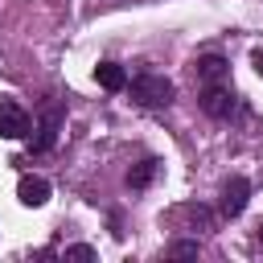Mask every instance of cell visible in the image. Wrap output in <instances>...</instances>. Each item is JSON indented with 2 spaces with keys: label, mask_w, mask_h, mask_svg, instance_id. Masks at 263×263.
I'll return each mask as SVG.
<instances>
[{
  "label": "cell",
  "mask_w": 263,
  "mask_h": 263,
  "mask_svg": "<svg viewBox=\"0 0 263 263\" xmlns=\"http://www.w3.org/2000/svg\"><path fill=\"white\" fill-rule=\"evenodd\" d=\"M127 95H132V103H140V107H168L177 90H173V82H168L164 74L144 70V74H136V78L127 82Z\"/></svg>",
  "instance_id": "obj_1"
},
{
  "label": "cell",
  "mask_w": 263,
  "mask_h": 263,
  "mask_svg": "<svg viewBox=\"0 0 263 263\" xmlns=\"http://www.w3.org/2000/svg\"><path fill=\"white\" fill-rule=\"evenodd\" d=\"M234 107H238V95H234L230 82H205L201 86V111L210 119H230Z\"/></svg>",
  "instance_id": "obj_2"
},
{
  "label": "cell",
  "mask_w": 263,
  "mask_h": 263,
  "mask_svg": "<svg viewBox=\"0 0 263 263\" xmlns=\"http://www.w3.org/2000/svg\"><path fill=\"white\" fill-rule=\"evenodd\" d=\"M62 119H66V107L62 103H45L41 107V123L33 127V156H45L53 144H58V132H62Z\"/></svg>",
  "instance_id": "obj_3"
},
{
  "label": "cell",
  "mask_w": 263,
  "mask_h": 263,
  "mask_svg": "<svg viewBox=\"0 0 263 263\" xmlns=\"http://www.w3.org/2000/svg\"><path fill=\"white\" fill-rule=\"evenodd\" d=\"M0 136H4V140H25V136H33L29 111H25L16 99H4V95H0Z\"/></svg>",
  "instance_id": "obj_4"
},
{
  "label": "cell",
  "mask_w": 263,
  "mask_h": 263,
  "mask_svg": "<svg viewBox=\"0 0 263 263\" xmlns=\"http://www.w3.org/2000/svg\"><path fill=\"white\" fill-rule=\"evenodd\" d=\"M247 197H251V181H247V177H230V181L222 185V201H218L222 218H238V214L247 210Z\"/></svg>",
  "instance_id": "obj_5"
},
{
  "label": "cell",
  "mask_w": 263,
  "mask_h": 263,
  "mask_svg": "<svg viewBox=\"0 0 263 263\" xmlns=\"http://www.w3.org/2000/svg\"><path fill=\"white\" fill-rule=\"evenodd\" d=\"M16 201H21V205H29V210H41V205L49 201V181H45V177L25 173V177L16 181Z\"/></svg>",
  "instance_id": "obj_6"
},
{
  "label": "cell",
  "mask_w": 263,
  "mask_h": 263,
  "mask_svg": "<svg viewBox=\"0 0 263 263\" xmlns=\"http://www.w3.org/2000/svg\"><path fill=\"white\" fill-rule=\"evenodd\" d=\"M197 78H201V86L205 82H230V62L222 58V53H205V58H197Z\"/></svg>",
  "instance_id": "obj_7"
},
{
  "label": "cell",
  "mask_w": 263,
  "mask_h": 263,
  "mask_svg": "<svg viewBox=\"0 0 263 263\" xmlns=\"http://www.w3.org/2000/svg\"><path fill=\"white\" fill-rule=\"evenodd\" d=\"M95 78H99L103 90H123V86H127V74H123L119 62H99V66H95Z\"/></svg>",
  "instance_id": "obj_8"
},
{
  "label": "cell",
  "mask_w": 263,
  "mask_h": 263,
  "mask_svg": "<svg viewBox=\"0 0 263 263\" xmlns=\"http://www.w3.org/2000/svg\"><path fill=\"white\" fill-rule=\"evenodd\" d=\"M156 156H144V160H136L132 168H127V189H148V181L156 177Z\"/></svg>",
  "instance_id": "obj_9"
},
{
  "label": "cell",
  "mask_w": 263,
  "mask_h": 263,
  "mask_svg": "<svg viewBox=\"0 0 263 263\" xmlns=\"http://www.w3.org/2000/svg\"><path fill=\"white\" fill-rule=\"evenodd\" d=\"M168 255H177V259H193V255H197V242L181 238V242H173V247H168Z\"/></svg>",
  "instance_id": "obj_10"
},
{
  "label": "cell",
  "mask_w": 263,
  "mask_h": 263,
  "mask_svg": "<svg viewBox=\"0 0 263 263\" xmlns=\"http://www.w3.org/2000/svg\"><path fill=\"white\" fill-rule=\"evenodd\" d=\"M62 259H95V247L74 242V247H66V251H62Z\"/></svg>",
  "instance_id": "obj_11"
},
{
  "label": "cell",
  "mask_w": 263,
  "mask_h": 263,
  "mask_svg": "<svg viewBox=\"0 0 263 263\" xmlns=\"http://www.w3.org/2000/svg\"><path fill=\"white\" fill-rule=\"evenodd\" d=\"M251 66H255V74L263 78V49H255V58H251Z\"/></svg>",
  "instance_id": "obj_12"
},
{
  "label": "cell",
  "mask_w": 263,
  "mask_h": 263,
  "mask_svg": "<svg viewBox=\"0 0 263 263\" xmlns=\"http://www.w3.org/2000/svg\"><path fill=\"white\" fill-rule=\"evenodd\" d=\"M259 247H263V226H259Z\"/></svg>",
  "instance_id": "obj_13"
}]
</instances>
